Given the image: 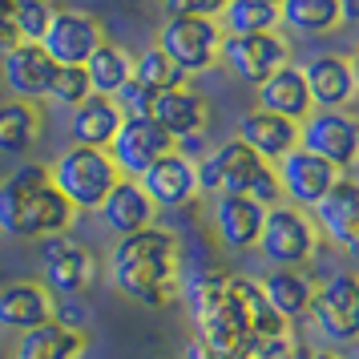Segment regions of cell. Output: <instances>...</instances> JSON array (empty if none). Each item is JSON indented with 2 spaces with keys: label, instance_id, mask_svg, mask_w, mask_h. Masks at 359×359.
Here are the masks:
<instances>
[{
  "label": "cell",
  "instance_id": "52a82bcc",
  "mask_svg": "<svg viewBox=\"0 0 359 359\" xmlns=\"http://www.w3.org/2000/svg\"><path fill=\"white\" fill-rule=\"evenodd\" d=\"M311 323L335 347L359 343V275L355 271H339V275L315 283Z\"/></svg>",
  "mask_w": 359,
  "mask_h": 359
},
{
  "label": "cell",
  "instance_id": "44dd1931",
  "mask_svg": "<svg viewBox=\"0 0 359 359\" xmlns=\"http://www.w3.org/2000/svg\"><path fill=\"white\" fill-rule=\"evenodd\" d=\"M266 206L246 194H226L214 202V234L226 250H255L262 238Z\"/></svg>",
  "mask_w": 359,
  "mask_h": 359
},
{
  "label": "cell",
  "instance_id": "b9f144b4",
  "mask_svg": "<svg viewBox=\"0 0 359 359\" xmlns=\"http://www.w3.org/2000/svg\"><path fill=\"white\" fill-rule=\"evenodd\" d=\"M351 61H355V69H359V45H355V57H351Z\"/></svg>",
  "mask_w": 359,
  "mask_h": 359
},
{
  "label": "cell",
  "instance_id": "d4e9b609",
  "mask_svg": "<svg viewBox=\"0 0 359 359\" xmlns=\"http://www.w3.org/2000/svg\"><path fill=\"white\" fill-rule=\"evenodd\" d=\"M259 109L278 117H291V121H307L315 101H311L307 77L299 65H283L278 73H271L266 81L259 85Z\"/></svg>",
  "mask_w": 359,
  "mask_h": 359
},
{
  "label": "cell",
  "instance_id": "ffe728a7",
  "mask_svg": "<svg viewBox=\"0 0 359 359\" xmlns=\"http://www.w3.org/2000/svg\"><path fill=\"white\" fill-rule=\"evenodd\" d=\"M57 319V294L45 287V283H8L0 287V327L4 331H33V327H45Z\"/></svg>",
  "mask_w": 359,
  "mask_h": 359
},
{
  "label": "cell",
  "instance_id": "ba28073f",
  "mask_svg": "<svg viewBox=\"0 0 359 359\" xmlns=\"http://www.w3.org/2000/svg\"><path fill=\"white\" fill-rule=\"evenodd\" d=\"M259 250L275 266H307L319 250V226L311 222L307 210H299L291 202H278L266 210Z\"/></svg>",
  "mask_w": 359,
  "mask_h": 359
},
{
  "label": "cell",
  "instance_id": "e575fe53",
  "mask_svg": "<svg viewBox=\"0 0 359 359\" xmlns=\"http://www.w3.org/2000/svg\"><path fill=\"white\" fill-rule=\"evenodd\" d=\"M162 4L170 17H210V20H218L222 8H226V0H162Z\"/></svg>",
  "mask_w": 359,
  "mask_h": 359
},
{
  "label": "cell",
  "instance_id": "8d00e7d4",
  "mask_svg": "<svg viewBox=\"0 0 359 359\" xmlns=\"http://www.w3.org/2000/svg\"><path fill=\"white\" fill-rule=\"evenodd\" d=\"M291 359H343L339 351H327V347H299Z\"/></svg>",
  "mask_w": 359,
  "mask_h": 359
},
{
  "label": "cell",
  "instance_id": "8fae6325",
  "mask_svg": "<svg viewBox=\"0 0 359 359\" xmlns=\"http://www.w3.org/2000/svg\"><path fill=\"white\" fill-rule=\"evenodd\" d=\"M174 149H178V142H174V137H170L154 117L126 114L117 137L109 142V158H114V165H117V174H121V178H142L158 158L174 154Z\"/></svg>",
  "mask_w": 359,
  "mask_h": 359
},
{
  "label": "cell",
  "instance_id": "2e32d148",
  "mask_svg": "<svg viewBox=\"0 0 359 359\" xmlns=\"http://www.w3.org/2000/svg\"><path fill=\"white\" fill-rule=\"evenodd\" d=\"M311 222L319 226L327 243H335L343 255L359 259V182L339 178L311 210Z\"/></svg>",
  "mask_w": 359,
  "mask_h": 359
},
{
  "label": "cell",
  "instance_id": "f1b7e54d",
  "mask_svg": "<svg viewBox=\"0 0 359 359\" xmlns=\"http://www.w3.org/2000/svg\"><path fill=\"white\" fill-rule=\"evenodd\" d=\"M278 25L303 36H327L339 29V0H278Z\"/></svg>",
  "mask_w": 359,
  "mask_h": 359
},
{
  "label": "cell",
  "instance_id": "e0dca14e",
  "mask_svg": "<svg viewBox=\"0 0 359 359\" xmlns=\"http://www.w3.org/2000/svg\"><path fill=\"white\" fill-rule=\"evenodd\" d=\"M137 182H142V190L149 194V202H154L158 210H182V206H190V202L202 194V190H198V162L186 158L182 149L158 158Z\"/></svg>",
  "mask_w": 359,
  "mask_h": 359
},
{
  "label": "cell",
  "instance_id": "ac0fdd59",
  "mask_svg": "<svg viewBox=\"0 0 359 359\" xmlns=\"http://www.w3.org/2000/svg\"><path fill=\"white\" fill-rule=\"evenodd\" d=\"M0 69H4V85L17 101H49L53 77H57V61H49V53L41 45H25L20 41L17 49H8L0 57Z\"/></svg>",
  "mask_w": 359,
  "mask_h": 359
},
{
  "label": "cell",
  "instance_id": "277c9868",
  "mask_svg": "<svg viewBox=\"0 0 359 359\" xmlns=\"http://www.w3.org/2000/svg\"><path fill=\"white\" fill-rule=\"evenodd\" d=\"M198 190L214 198H226V194H246L262 202L266 210L283 202V190H278V174L271 162H262L255 149L230 137L218 149H210L202 162H198Z\"/></svg>",
  "mask_w": 359,
  "mask_h": 359
},
{
  "label": "cell",
  "instance_id": "d6a6232c",
  "mask_svg": "<svg viewBox=\"0 0 359 359\" xmlns=\"http://www.w3.org/2000/svg\"><path fill=\"white\" fill-rule=\"evenodd\" d=\"M89 93H93V85H89L85 65H61V69H57V77H53L49 101H57L61 109H77Z\"/></svg>",
  "mask_w": 359,
  "mask_h": 359
},
{
  "label": "cell",
  "instance_id": "836d02e7",
  "mask_svg": "<svg viewBox=\"0 0 359 359\" xmlns=\"http://www.w3.org/2000/svg\"><path fill=\"white\" fill-rule=\"evenodd\" d=\"M53 20V4H33V0H17V33L25 45H41V36Z\"/></svg>",
  "mask_w": 359,
  "mask_h": 359
},
{
  "label": "cell",
  "instance_id": "484cf974",
  "mask_svg": "<svg viewBox=\"0 0 359 359\" xmlns=\"http://www.w3.org/2000/svg\"><path fill=\"white\" fill-rule=\"evenodd\" d=\"M262 294H266V303L275 307L278 319H307L311 315V299H315V283L303 266H275L266 278H259Z\"/></svg>",
  "mask_w": 359,
  "mask_h": 359
},
{
  "label": "cell",
  "instance_id": "cb8c5ba5",
  "mask_svg": "<svg viewBox=\"0 0 359 359\" xmlns=\"http://www.w3.org/2000/svg\"><path fill=\"white\" fill-rule=\"evenodd\" d=\"M238 142H246L262 162L275 165L278 158H287L299 146V121L266 114V109H250V114L238 117Z\"/></svg>",
  "mask_w": 359,
  "mask_h": 359
},
{
  "label": "cell",
  "instance_id": "83f0119b",
  "mask_svg": "<svg viewBox=\"0 0 359 359\" xmlns=\"http://www.w3.org/2000/svg\"><path fill=\"white\" fill-rule=\"evenodd\" d=\"M41 126H45L41 105L17 101V97L0 101V154H4V158H25V154L36 146Z\"/></svg>",
  "mask_w": 359,
  "mask_h": 359
},
{
  "label": "cell",
  "instance_id": "d590c367",
  "mask_svg": "<svg viewBox=\"0 0 359 359\" xmlns=\"http://www.w3.org/2000/svg\"><path fill=\"white\" fill-rule=\"evenodd\" d=\"M20 45L17 33V0H0V57Z\"/></svg>",
  "mask_w": 359,
  "mask_h": 359
},
{
  "label": "cell",
  "instance_id": "5b68a950",
  "mask_svg": "<svg viewBox=\"0 0 359 359\" xmlns=\"http://www.w3.org/2000/svg\"><path fill=\"white\" fill-rule=\"evenodd\" d=\"M53 186L65 194V202L77 214L85 210H101L105 194L114 190L121 174H117L109 149H93V146H69L57 162L49 165Z\"/></svg>",
  "mask_w": 359,
  "mask_h": 359
},
{
  "label": "cell",
  "instance_id": "4316f807",
  "mask_svg": "<svg viewBox=\"0 0 359 359\" xmlns=\"http://www.w3.org/2000/svg\"><path fill=\"white\" fill-rule=\"evenodd\" d=\"M85 347H89V335L81 327H69V323H45L25 331L13 347V359H81Z\"/></svg>",
  "mask_w": 359,
  "mask_h": 359
},
{
  "label": "cell",
  "instance_id": "74e56055",
  "mask_svg": "<svg viewBox=\"0 0 359 359\" xmlns=\"http://www.w3.org/2000/svg\"><path fill=\"white\" fill-rule=\"evenodd\" d=\"M339 25H359V0H339Z\"/></svg>",
  "mask_w": 359,
  "mask_h": 359
},
{
  "label": "cell",
  "instance_id": "30bf717a",
  "mask_svg": "<svg viewBox=\"0 0 359 359\" xmlns=\"http://www.w3.org/2000/svg\"><path fill=\"white\" fill-rule=\"evenodd\" d=\"M218 61L238 77V81L259 89L271 73L291 65V45L283 33H250V36H222Z\"/></svg>",
  "mask_w": 359,
  "mask_h": 359
},
{
  "label": "cell",
  "instance_id": "9c48e42d",
  "mask_svg": "<svg viewBox=\"0 0 359 359\" xmlns=\"http://www.w3.org/2000/svg\"><path fill=\"white\" fill-rule=\"evenodd\" d=\"M299 146L343 174L359 165V117L351 109H311L307 121H299Z\"/></svg>",
  "mask_w": 359,
  "mask_h": 359
},
{
  "label": "cell",
  "instance_id": "603a6c76",
  "mask_svg": "<svg viewBox=\"0 0 359 359\" xmlns=\"http://www.w3.org/2000/svg\"><path fill=\"white\" fill-rule=\"evenodd\" d=\"M126 121V109L117 105V97L105 93H89V97L69 109V133H73V146H93V149H109V142L117 137Z\"/></svg>",
  "mask_w": 359,
  "mask_h": 359
},
{
  "label": "cell",
  "instance_id": "6da1fadb",
  "mask_svg": "<svg viewBox=\"0 0 359 359\" xmlns=\"http://www.w3.org/2000/svg\"><path fill=\"white\" fill-rule=\"evenodd\" d=\"M109 283L117 294L142 307H165L182 291V246L165 226H146L117 238L109 250Z\"/></svg>",
  "mask_w": 359,
  "mask_h": 359
},
{
  "label": "cell",
  "instance_id": "4fadbf2b",
  "mask_svg": "<svg viewBox=\"0 0 359 359\" xmlns=\"http://www.w3.org/2000/svg\"><path fill=\"white\" fill-rule=\"evenodd\" d=\"M101 41H105V29H101L97 17H89L81 8H53L49 29L41 36V49L57 65H85Z\"/></svg>",
  "mask_w": 359,
  "mask_h": 359
},
{
  "label": "cell",
  "instance_id": "7c38bea8",
  "mask_svg": "<svg viewBox=\"0 0 359 359\" xmlns=\"http://www.w3.org/2000/svg\"><path fill=\"white\" fill-rule=\"evenodd\" d=\"M275 174H278L283 198H287L291 206H299V210H315V206L323 202L327 190L343 178L331 162H323L319 154H311V149H303V146H294L287 158H278Z\"/></svg>",
  "mask_w": 359,
  "mask_h": 359
},
{
  "label": "cell",
  "instance_id": "f35d334b",
  "mask_svg": "<svg viewBox=\"0 0 359 359\" xmlns=\"http://www.w3.org/2000/svg\"><path fill=\"white\" fill-rule=\"evenodd\" d=\"M186 359H218V355H214L210 347H206V343H202V339L194 335V339L186 343Z\"/></svg>",
  "mask_w": 359,
  "mask_h": 359
},
{
  "label": "cell",
  "instance_id": "5bb4252c",
  "mask_svg": "<svg viewBox=\"0 0 359 359\" xmlns=\"http://www.w3.org/2000/svg\"><path fill=\"white\" fill-rule=\"evenodd\" d=\"M97 262L89 255V246H81L69 234H53L41 238V275L53 294H81L93 283Z\"/></svg>",
  "mask_w": 359,
  "mask_h": 359
},
{
  "label": "cell",
  "instance_id": "7bdbcfd3",
  "mask_svg": "<svg viewBox=\"0 0 359 359\" xmlns=\"http://www.w3.org/2000/svg\"><path fill=\"white\" fill-rule=\"evenodd\" d=\"M266 4H278V0H266Z\"/></svg>",
  "mask_w": 359,
  "mask_h": 359
},
{
  "label": "cell",
  "instance_id": "ab89813d",
  "mask_svg": "<svg viewBox=\"0 0 359 359\" xmlns=\"http://www.w3.org/2000/svg\"><path fill=\"white\" fill-rule=\"evenodd\" d=\"M343 359H359V343H351V351H343Z\"/></svg>",
  "mask_w": 359,
  "mask_h": 359
},
{
  "label": "cell",
  "instance_id": "7402d4cb",
  "mask_svg": "<svg viewBox=\"0 0 359 359\" xmlns=\"http://www.w3.org/2000/svg\"><path fill=\"white\" fill-rule=\"evenodd\" d=\"M101 222L114 230L117 238H126V234H137V230H146L158 222V206L149 202V194L142 190V182L137 178H121L105 194V202H101Z\"/></svg>",
  "mask_w": 359,
  "mask_h": 359
},
{
  "label": "cell",
  "instance_id": "d6986e66",
  "mask_svg": "<svg viewBox=\"0 0 359 359\" xmlns=\"http://www.w3.org/2000/svg\"><path fill=\"white\" fill-rule=\"evenodd\" d=\"M149 117H154L174 142H194V137H202L206 126H210V105H206V97H202L198 89L178 85V89H162V93H154Z\"/></svg>",
  "mask_w": 359,
  "mask_h": 359
},
{
  "label": "cell",
  "instance_id": "4dcf8cb0",
  "mask_svg": "<svg viewBox=\"0 0 359 359\" xmlns=\"http://www.w3.org/2000/svg\"><path fill=\"white\" fill-rule=\"evenodd\" d=\"M222 33L226 36H250V33H278V4H266V0H226L222 8Z\"/></svg>",
  "mask_w": 359,
  "mask_h": 359
},
{
  "label": "cell",
  "instance_id": "3957f363",
  "mask_svg": "<svg viewBox=\"0 0 359 359\" xmlns=\"http://www.w3.org/2000/svg\"><path fill=\"white\" fill-rule=\"evenodd\" d=\"M182 294H186L198 339L218 359H243L246 343H250V327H246L243 303L234 294V275H226L222 266L198 271L182 283Z\"/></svg>",
  "mask_w": 359,
  "mask_h": 359
},
{
  "label": "cell",
  "instance_id": "7a4b0ae2",
  "mask_svg": "<svg viewBox=\"0 0 359 359\" xmlns=\"http://www.w3.org/2000/svg\"><path fill=\"white\" fill-rule=\"evenodd\" d=\"M77 210L53 186L45 162H25L8 178H0V234L41 243L53 234H69Z\"/></svg>",
  "mask_w": 359,
  "mask_h": 359
},
{
  "label": "cell",
  "instance_id": "8992f818",
  "mask_svg": "<svg viewBox=\"0 0 359 359\" xmlns=\"http://www.w3.org/2000/svg\"><path fill=\"white\" fill-rule=\"evenodd\" d=\"M222 25L210 17H165V25L158 29V49L174 61V65L194 77L206 69L218 65V53H222Z\"/></svg>",
  "mask_w": 359,
  "mask_h": 359
},
{
  "label": "cell",
  "instance_id": "9a60e30c",
  "mask_svg": "<svg viewBox=\"0 0 359 359\" xmlns=\"http://www.w3.org/2000/svg\"><path fill=\"white\" fill-rule=\"evenodd\" d=\"M315 109H351L359 101V69L343 53H319L303 65Z\"/></svg>",
  "mask_w": 359,
  "mask_h": 359
},
{
  "label": "cell",
  "instance_id": "f546056e",
  "mask_svg": "<svg viewBox=\"0 0 359 359\" xmlns=\"http://www.w3.org/2000/svg\"><path fill=\"white\" fill-rule=\"evenodd\" d=\"M85 73H89L93 93L117 97V93L133 81V57L121 49V45H114V41H101L97 49H93V57L85 61Z\"/></svg>",
  "mask_w": 359,
  "mask_h": 359
},
{
  "label": "cell",
  "instance_id": "1f68e13d",
  "mask_svg": "<svg viewBox=\"0 0 359 359\" xmlns=\"http://www.w3.org/2000/svg\"><path fill=\"white\" fill-rule=\"evenodd\" d=\"M133 81L146 85L149 93H162V89H178V85H186V73H182V69L174 65L158 45H149L142 57H133Z\"/></svg>",
  "mask_w": 359,
  "mask_h": 359
},
{
  "label": "cell",
  "instance_id": "60d3db41",
  "mask_svg": "<svg viewBox=\"0 0 359 359\" xmlns=\"http://www.w3.org/2000/svg\"><path fill=\"white\" fill-rule=\"evenodd\" d=\"M33 4H53V8H57V0H33Z\"/></svg>",
  "mask_w": 359,
  "mask_h": 359
}]
</instances>
